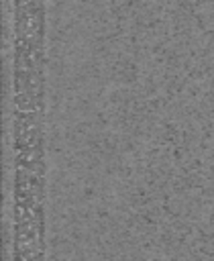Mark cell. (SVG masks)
<instances>
[{
	"instance_id": "1",
	"label": "cell",
	"mask_w": 214,
	"mask_h": 261,
	"mask_svg": "<svg viewBox=\"0 0 214 261\" xmlns=\"http://www.w3.org/2000/svg\"><path fill=\"white\" fill-rule=\"evenodd\" d=\"M45 0H14V259H43Z\"/></svg>"
}]
</instances>
